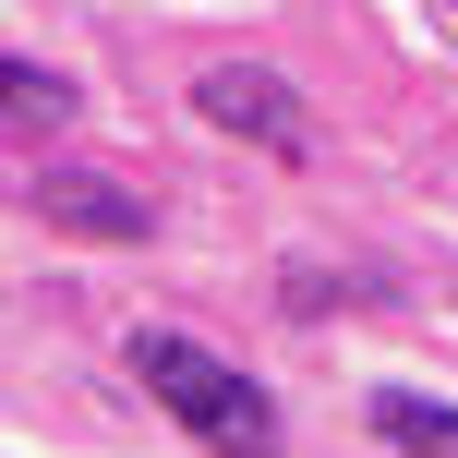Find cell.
Here are the masks:
<instances>
[{"instance_id": "1", "label": "cell", "mask_w": 458, "mask_h": 458, "mask_svg": "<svg viewBox=\"0 0 458 458\" xmlns=\"http://www.w3.org/2000/svg\"><path fill=\"white\" fill-rule=\"evenodd\" d=\"M133 386H157V411L182 435H206L217 458H277V398L182 326H133Z\"/></svg>"}, {"instance_id": "2", "label": "cell", "mask_w": 458, "mask_h": 458, "mask_svg": "<svg viewBox=\"0 0 458 458\" xmlns=\"http://www.w3.org/2000/svg\"><path fill=\"white\" fill-rule=\"evenodd\" d=\"M193 109H206L217 133H253L266 157H301V145H314V121H301V97L277 85V72H253V61H217L206 85H193Z\"/></svg>"}, {"instance_id": "3", "label": "cell", "mask_w": 458, "mask_h": 458, "mask_svg": "<svg viewBox=\"0 0 458 458\" xmlns=\"http://www.w3.org/2000/svg\"><path fill=\"white\" fill-rule=\"evenodd\" d=\"M24 206L48 229H85V242H157V206H145L133 182H109V169H37Z\"/></svg>"}, {"instance_id": "4", "label": "cell", "mask_w": 458, "mask_h": 458, "mask_svg": "<svg viewBox=\"0 0 458 458\" xmlns=\"http://www.w3.org/2000/svg\"><path fill=\"white\" fill-rule=\"evenodd\" d=\"M72 109H85V85L48 61H13L0 48V133H72Z\"/></svg>"}, {"instance_id": "5", "label": "cell", "mask_w": 458, "mask_h": 458, "mask_svg": "<svg viewBox=\"0 0 458 458\" xmlns=\"http://www.w3.org/2000/svg\"><path fill=\"white\" fill-rule=\"evenodd\" d=\"M374 435H386L398 458H458V411H435V398H411V386H386V398H374Z\"/></svg>"}]
</instances>
